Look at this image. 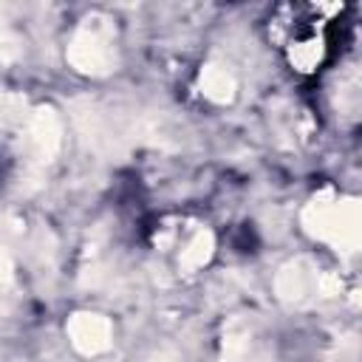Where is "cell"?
Wrapping results in <instances>:
<instances>
[{
    "instance_id": "obj_1",
    "label": "cell",
    "mask_w": 362,
    "mask_h": 362,
    "mask_svg": "<svg viewBox=\"0 0 362 362\" xmlns=\"http://www.w3.org/2000/svg\"><path fill=\"white\" fill-rule=\"evenodd\" d=\"M303 229L342 255H356L362 240V212L356 198H339L331 189L314 195L303 209Z\"/></svg>"
},
{
    "instance_id": "obj_2",
    "label": "cell",
    "mask_w": 362,
    "mask_h": 362,
    "mask_svg": "<svg viewBox=\"0 0 362 362\" xmlns=\"http://www.w3.org/2000/svg\"><path fill=\"white\" fill-rule=\"evenodd\" d=\"M65 59L74 71H79L85 76H107L110 71H116L119 54H116L113 20L105 14H88L76 25V31L65 48Z\"/></svg>"
},
{
    "instance_id": "obj_3",
    "label": "cell",
    "mask_w": 362,
    "mask_h": 362,
    "mask_svg": "<svg viewBox=\"0 0 362 362\" xmlns=\"http://www.w3.org/2000/svg\"><path fill=\"white\" fill-rule=\"evenodd\" d=\"M71 116H74L79 136L85 139V144L93 153H99V156H119L122 153V144L127 141V130L99 102L76 99L71 105Z\"/></svg>"
},
{
    "instance_id": "obj_4",
    "label": "cell",
    "mask_w": 362,
    "mask_h": 362,
    "mask_svg": "<svg viewBox=\"0 0 362 362\" xmlns=\"http://www.w3.org/2000/svg\"><path fill=\"white\" fill-rule=\"evenodd\" d=\"M20 150H23V161L31 170H42L48 167L62 147V122L57 116L54 107H31L28 122L20 127Z\"/></svg>"
},
{
    "instance_id": "obj_5",
    "label": "cell",
    "mask_w": 362,
    "mask_h": 362,
    "mask_svg": "<svg viewBox=\"0 0 362 362\" xmlns=\"http://www.w3.org/2000/svg\"><path fill=\"white\" fill-rule=\"evenodd\" d=\"M274 294L288 308H308L322 300V272L311 257H291L274 274Z\"/></svg>"
},
{
    "instance_id": "obj_6",
    "label": "cell",
    "mask_w": 362,
    "mask_h": 362,
    "mask_svg": "<svg viewBox=\"0 0 362 362\" xmlns=\"http://www.w3.org/2000/svg\"><path fill=\"white\" fill-rule=\"evenodd\" d=\"M65 334L74 351L82 356H99L113 345V322L93 311H76L68 320Z\"/></svg>"
},
{
    "instance_id": "obj_7",
    "label": "cell",
    "mask_w": 362,
    "mask_h": 362,
    "mask_svg": "<svg viewBox=\"0 0 362 362\" xmlns=\"http://www.w3.org/2000/svg\"><path fill=\"white\" fill-rule=\"evenodd\" d=\"M198 88L201 93L215 102V105H229L235 99V90H238V82H235V74L229 71V65L223 62H206L201 68V76H198Z\"/></svg>"
},
{
    "instance_id": "obj_8",
    "label": "cell",
    "mask_w": 362,
    "mask_h": 362,
    "mask_svg": "<svg viewBox=\"0 0 362 362\" xmlns=\"http://www.w3.org/2000/svg\"><path fill=\"white\" fill-rule=\"evenodd\" d=\"M212 252H215V238L209 229H195V235L184 243L181 255H178V269L184 274H195L198 269H204L209 260H212Z\"/></svg>"
},
{
    "instance_id": "obj_9",
    "label": "cell",
    "mask_w": 362,
    "mask_h": 362,
    "mask_svg": "<svg viewBox=\"0 0 362 362\" xmlns=\"http://www.w3.org/2000/svg\"><path fill=\"white\" fill-rule=\"evenodd\" d=\"M221 362H255L252 356V328L243 320H232L223 331Z\"/></svg>"
},
{
    "instance_id": "obj_10",
    "label": "cell",
    "mask_w": 362,
    "mask_h": 362,
    "mask_svg": "<svg viewBox=\"0 0 362 362\" xmlns=\"http://www.w3.org/2000/svg\"><path fill=\"white\" fill-rule=\"evenodd\" d=\"M322 57H325L322 37H308V40L291 42V48H288V62L297 71H314L322 62Z\"/></svg>"
},
{
    "instance_id": "obj_11",
    "label": "cell",
    "mask_w": 362,
    "mask_h": 362,
    "mask_svg": "<svg viewBox=\"0 0 362 362\" xmlns=\"http://www.w3.org/2000/svg\"><path fill=\"white\" fill-rule=\"evenodd\" d=\"M31 116L28 99L17 90H0V127H23Z\"/></svg>"
},
{
    "instance_id": "obj_12",
    "label": "cell",
    "mask_w": 362,
    "mask_h": 362,
    "mask_svg": "<svg viewBox=\"0 0 362 362\" xmlns=\"http://www.w3.org/2000/svg\"><path fill=\"white\" fill-rule=\"evenodd\" d=\"M337 107H339V113L356 116V110H359V76H356V71H345L339 76Z\"/></svg>"
},
{
    "instance_id": "obj_13",
    "label": "cell",
    "mask_w": 362,
    "mask_h": 362,
    "mask_svg": "<svg viewBox=\"0 0 362 362\" xmlns=\"http://www.w3.org/2000/svg\"><path fill=\"white\" fill-rule=\"evenodd\" d=\"M20 57V37L14 31V25L8 23L6 8L0 6V65H8Z\"/></svg>"
},
{
    "instance_id": "obj_14",
    "label": "cell",
    "mask_w": 362,
    "mask_h": 362,
    "mask_svg": "<svg viewBox=\"0 0 362 362\" xmlns=\"http://www.w3.org/2000/svg\"><path fill=\"white\" fill-rule=\"evenodd\" d=\"M14 283V263H11V255L0 246V291H8Z\"/></svg>"
}]
</instances>
